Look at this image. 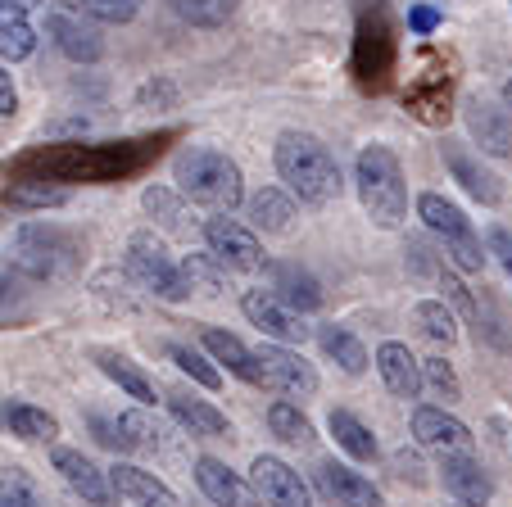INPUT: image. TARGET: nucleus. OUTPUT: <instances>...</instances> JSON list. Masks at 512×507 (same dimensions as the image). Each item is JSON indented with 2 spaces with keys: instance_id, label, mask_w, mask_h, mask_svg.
<instances>
[{
  "instance_id": "obj_1",
  "label": "nucleus",
  "mask_w": 512,
  "mask_h": 507,
  "mask_svg": "<svg viewBox=\"0 0 512 507\" xmlns=\"http://www.w3.org/2000/svg\"><path fill=\"white\" fill-rule=\"evenodd\" d=\"M277 173L309 209H322V204L340 200V191H345L331 150L309 132H286L277 141Z\"/></svg>"
},
{
  "instance_id": "obj_2",
  "label": "nucleus",
  "mask_w": 512,
  "mask_h": 507,
  "mask_svg": "<svg viewBox=\"0 0 512 507\" xmlns=\"http://www.w3.org/2000/svg\"><path fill=\"white\" fill-rule=\"evenodd\" d=\"M173 182L186 200L209 213H236L245 200L241 168H236L223 150H209V145H191L186 154H177Z\"/></svg>"
},
{
  "instance_id": "obj_3",
  "label": "nucleus",
  "mask_w": 512,
  "mask_h": 507,
  "mask_svg": "<svg viewBox=\"0 0 512 507\" xmlns=\"http://www.w3.org/2000/svg\"><path fill=\"white\" fill-rule=\"evenodd\" d=\"M358 200L368 209V218L377 227H399L408 218V191H404V173H399V159L386 145H368L358 154Z\"/></svg>"
},
{
  "instance_id": "obj_4",
  "label": "nucleus",
  "mask_w": 512,
  "mask_h": 507,
  "mask_svg": "<svg viewBox=\"0 0 512 507\" xmlns=\"http://www.w3.org/2000/svg\"><path fill=\"white\" fill-rule=\"evenodd\" d=\"M127 277L136 281V290H150L159 299H186L191 295V281L186 272L173 263V254L164 249V240H155L150 231H136L127 240Z\"/></svg>"
},
{
  "instance_id": "obj_5",
  "label": "nucleus",
  "mask_w": 512,
  "mask_h": 507,
  "mask_svg": "<svg viewBox=\"0 0 512 507\" xmlns=\"http://www.w3.org/2000/svg\"><path fill=\"white\" fill-rule=\"evenodd\" d=\"M10 259L19 272L37 281H55V277H68L73 263H78V245L73 236L55 227H19L14 231V245H10Z\"/></svg>"
},
{
  "instance_id": "obj_6",
  "label": "nucleus",
  "mask_w": 512,
  "mask_h": 507,
  "mask_svg": "<svg viewBox=\"0 0 512 507\" xmlns=\"http://www.w3.org/2000/svg\"><path fill=\"white\" fill-rule=\"evenodd\" d=\"M204 245H209V254L223 268H236V272H259L263 268V245L259 236H254L250 227H241L236 218H209L204 222Z\"/></svg>"
},
{
  "instance_id": "obj_7",
  "label": "nucleus",
  "mask_w": 512,
  "mask_h": 507,
  "mask_svg": "<svg viewBox=\"0 0 512 507\" xmlns=\"http://www.w3.org/2000/svg\"><path fill=\"white\" fill-rule=\"evenodd\" d=\"M241 308L268 340H277V345H304V340H309V326L300 322V313L290 304H281L272 290H250V295L241 299Z\"/></svg>"
},
{
  "instance_id": "obj_8",
  "label": "nucleus",
  "mask_w": 512,
  "mask_h": 507,
  "mask_svg": "<svg viewBox=\"0 0 512 507\" xmlns=\"http://www.w3.org/2000/svg\"><path fill=\"white\" fill-rule=\"evenodd\" d=\"M250 480L268 507H313V494L300 480V471H290L281 458H254Z\"/></svg>"
},
{
  "instance_id": "obj_9",
  "label": "nucleus",
  "mask_w": 512,
  "mask_h": 507,
  "mask_svg": "<svg viewBox=\"0 0 512 507\" xmlns=\"http://www.w3.org/2000/svg\"><path fill=\"white\" fill-rule=\"evenodd\" d=\"M259 363H263V376H268V390H281L290 399H309L318 390V372L300 354H290L286 345H263Z\"/></svg>"
},
{
  "instance_id": "obj_10",
  "label": "nucleus",
  "mask_w": 512,
  "mask_h": 507,
  "mask_svg": "<svg viewBox=\"0 0 512 507\" xmlns=\"http://www.w3.org/2000/svg\"><path fill=\"white\" fill-rule=\"evenodd\" d=\"M55 471L68 480V489L82 494L91 507H114L118 494H114V485H109V476L91 458H82L78 449H55Z\"/></svg>"
},
{
  "instance_id": "obj_11",
  "label": "nucleus",
  "mask_w": 512,
  "mask_h": 507,
  "mask_svg": "<svg viewBox=\"0 0 512 507\" xmlns=\"http://www.w3.org/2000/svg\"><path fill=\"white\" fill-rule=\"evenodd\" d=\"M195 485L204 489V498H209L213 507H254V494H259V489H250L232 467H223L218 458L195 462Z\"/></svg>"
},
{
  "instance_id": "obj_12",
  "label": "nucleus",
  "mask_w": 512,
  "mask_h": 507,
  "mask_svg": "<svg viewBox=\"0 0 512 507\" xmlns=\"http://www.w3.org/2000/svg\"><path fill=\"white\" fill-rule=\"evenodd\" d=\"M109 485H114L118 498H127L132 507H177V494L155 476V471H141L132 462H118L109 471Z\"/></svg>"
},
{
  "instance_id": "obj_13",
  "label": "nucleus",
  "mask_w": 512,
  "mask_h": 507,
  "mask_svg": "<svg viewBox=\"0 0 512 507\" xmlns=\"http://www.w3.org/2000/svg\"><path fill=\"white\" fill-rule=\"evenodd\" d=\"M413 440L426 449H449V453H467L472 449V431L458 417H449L445 408H417L413 412Z\"/></svg>"
},
{
  "instance_id": "obj_14",
  "label": "nucleus",
  "mask_w": 512,
  "mask_h": 507,
  "mask_svg": "<svg viewBox=\"0 0 512 507\" xmlns=\"http://www.w3.org/2000/svg\"><path fill=\"white\" fill-rule=\"evenodd\" d=\"M377 372H381V381H386V390L399 394V399H417V390H422V363H417L413 349L399 345V340H386V345L377 349Z\"/></svg>"
},
{
  "instance_id": "obj_15",
  "label": "nucleus",
  "mask_w": 512,
  "mask_h": 507,
  "mask_svg": "<svg viewBox=\"0 0 512 507\" xmlns=\"http://www.w3.org/2000/svg\"><path fill=\"white\" fill-rule=\"evenodd\" d=\"M204 349H209L218 363H227V372H236L245 385H259V390H268V376H263V363H259V349H245L236 335L227 331H204Z\"/></svg>"
},
{
  "instance_id": "obj_16",
  "label": "nucleus",
  "mask_w": 512,
  "mask_h": 507,
  "mask_svg": "<svg viewBox=\"0 0 512 507\" xmlns=\"http://www.w3.org/2000/svg\"><path fill=\"white\" fill-rule=\"evenodd\" d=\"M445 489L458 498L463 507H485L490 503V476L481 471V462H472L467 453H449L445 458Z\"/></svg>"
},
{
  "instance_id": "obj_17",
  "label": "nucleus",
  "mask_w": 512,
  "mask_h": 507,
  "mask_svg": "<svg viewBox=\"0 0 512 507\" xmlns=\"http://www.w3.org/2000/svg\"><path fill=\"white\" fill-rule=\"evenodd\" d=\"M467 127H472V136L481 141L485 154H494V159L512 154V123L490 100H472V105H467Z\"/></svg>"
},
{
  "instance_id": "obj_18",
  "label": "nucleus",
  "mask_w": 512,
  "mask_h": 507,
  "mask_svg": "<svg viewBox=\"0 0 512 507\" xmlns=\"http://www.w3.org/2000/svg\"><path fill=\"white\" fill-rule=\"evenodd\" d=\"M322 489H327L340 507H386V498H381V489L372 485V480H363L358 471L340 467V462L322 467Z\"/></svg>"
},
{
  "instance_id": "obj_19",
  "label": "nucleus",
  "mask_w": 512,
  "mask_h": 507,
  "mask_svg": "<svg viewBox=\"0 0 512 507\" xmlns=\"http://www.w3.org/2000/svg\"><path fill=\"white\" fill-rule=\"evenodd\" d=\"M50 32H55V41H59V50H64L68 59H87V64H96L100 59V37H96V28L91 23H82V10L78 14H64V10H55L50 14Z\"/></svg>"
},
{
  "instance_id": "obj_20",
  "label": "nucleus",
  "mask_w": 512,
  "mask_h": 507,
  "mask_svg": "<svg viewBox=\"0 0 512 507\" xmlns=\"http://www.w3.org/2000/svg\"><path fill=\"white\" fill-rule=\"evenodd\" d=\"M145 213L159 222L173 236H195V218H191V200L182 191H168V186H150L145 191Z\"/></svg>"
},
{
  "instance_id": "obj_21",
  "label": "nucleus",
  "mask_w": 512,
  "mask_h": 507,
  "mask_svg": "<svg viewBox=\"0 0 512 507\" xmlns=\"http://www.w3.org/2000/svg\"><path fill=\"white\" fill-rule=\"evenodd\" d=\"M272 295H277L281 304H290L295 313H313V308L322 304L318 281L304 268H295V263H277V268H272Z\"/></svg>"
},
{
  "instance_id": "obj_22",
  "label": "nucleus",
  "mask_w": 512,
  "mask_h": 507,
  "mask_svg": "<svg viewBox=\"0 0 512 507\" xmlns=\"http://www.w3.org/2000/svg\"><path fill=\"white\" fill-rule=\"evenodd\" d=\"M417 218H422L426 227L435 231V236L445 240V245H454V240L476 236L472 222L463 218V209H458V204H449L445 195H422V200H417Z\"/></svg>"
},
{
  "instance_id": "obj_23",
  "label": "nucleus",
  "mask_w": 512,
  "mask_h": 507,
  "mask_svg": "<svg viewBox=\"0 0 512 507\" xmlns=\"http://www.w3.org/2000/svg\"><path fill=\"white\" fill-rule=\"evenodd\" d=\"M173 417L182 421L191 435H204V440H223V435H232V421H227V412H218L213 403H200V399H182V394H173Z\"/></svg>"
},
{
  "instance_id": "obj_24",
  "label": "nucleus",
  "mask_w": 512,
  "mask_h": 507,
  "mask_svg": "<svg viewBox=\"0 0 512 507\" xmlns=\"http://www.w3.org/2000/svg\"><path fill=\"white\" fill-rule=\"evenodd\" d=\"M32 50H37V32L28 23V10L0 0V59H28Z\"/></svg>"
},
{
  "instance_id": "obj_25",
  "label": "nucleus",
  "mask_w": 512,
  "mask_h": 507,
  "mask_svg": "<svg viewBox=\"0 0 512 507\" xmlns=\"http://www.w3.org/2000/svg\"><path fill=\"white\" fill-rule=\"evenodd\" d=\"M0 421L10 426V435L32 440V444H50L59 435V421L50 417L46 408H32V403H10V408H0Z\"/></svg>"
},
{
  "instance_id": "obj_26",
  "label": "nucleus",
  "mask_w": 512,
  "mask_h": 507,
  "mask_svg": "<svg viewBox=\"0 0 512 507\" xmlns=\"http://www.w3.org/2000/svg\"><path fill=\"white\" fill-rule=\"evenodd\" d=\"M100 372L109 376V381L118 385V390L127 394V399H136V403H145V408H150V403H155V385H150V376L141 372V367L136 363H127L123 354H105V349H100Z\"/></svg>"
},
{
  "instance_id": "obj_27",
  "label": "nucleus",
  "mask_w": 512,
  "mask_h": 507,
  "mask_svg": "<svg viewBox=\"0 0 512 507\" xmlns=\"http://www.w3.org/2000/svg\"><path fill=\"white\" fill-rule=\"evenodd\" d=\"M331 435H336V444L349 453V458H358V462L377 458V440H372V431L354 417V412H345V408L331 412Z\"/></svg>"
},
{
  "instance_id": "obj_28",
  "label": "nucleus",
  "mask_w": 512,
  "mask_h": 507,
  "mask_svg": "<svg viewBox=\"0 0 512 507\" xmlns=\"http://www.w3.org/2000/svg\"><path fill=\"white\" fill-rule=\"evenodd\" d=\"M449 168H454V177L463 182V191L472 195V200H481V204H499L503 200L499 177H490L485 168H476V163L467 159L463 150H449Z\"/></svg>"
},
{
  "instance_id": "obj_29",
  "label": "nucleus",
  "mask_w": 512,
  "mask_h": 507,
  "mask_svg": "<svg viewBox=\"0 0 512 507\" xmlns=\"http://www.w3.org/2000/svg\"><path fill=\"white\" fill-rule=\"evenodd\" d=\"M250 218H254V227H263V231H290L295 227V200H286L281 191H259L250 200Z\"/></svg>"
},
{
  "instance_id": "obj_30",
  "label": "nucleus",
  "mask_w": 512,
  "mask_h": 507,
  "mask_svg": "<svg viewBox=\"0 0 512 507\" xmlns=\"http://www.w3.org/2000/svg\"><path fill=\"white\" fill-rule=\"evenodd\" d=\"M318 340H322V349H327V358H336V363H340V372L358 376L363 367H368V349L358 345L345 326H322Z\"/></svg>"
},
{
  "instance_id": "obj_31",
  "label": "nucleus",
  "mask_w": 512,
  "mask_h": 507,
  "mask_svg": "<svg viewBox=\"0 0 512 507\" xmlns=\"http://www.w3.org/2000/svg\"><path fill=\"white\" fill-rule=\"evenodd\" d=\"M268 426H272V435L277 440H286V444H309L313 440V421L300 412V403H272L268 408Z\"/></svg>"
},
{
  "instance_id": "obj_32",
  "label": "nucleus",
  "mask_w": 512,
  "mask_h": 507,
  "mask_svg": "<svg viewBox=\"0 0 512 507\" xmlns=\"http://www.w3.org/2000/svg\"><path fill=\"white\" fill-rule=\"evenodd\" d=\"M168 5L177 10V19L195 23V28H223L236 10V0H168Z\"/></svg>"
},
{
  "instance_id": "obj_33",
  "label": "nucleus",
  "mask_w": 512,
  "mask_h": 507,
  "mask_svg": "<svg viewBox=\"0 0 512 507\" xmlns=\"http://www.w3.org/2000/svg\"><path fill=\"white\" fill-rule=\"evenodd\" d=\"M68 200V191H59V186H41V182H14L10 191H5V204L19 213L28 209H59V204Z\"/></svg>"
},
{
  "instance_id": "obj_34",
  "label": "nucleus",
  "mask_w": 512,
  "mask_h": 507,
  "mask_svg": "<svg viewBox=\"0 0 512 507\" xmlns=\"http://www.w3.org/2000/svg\"><path fill=\"white\" fill-rule=\"evenodd\" d=\"M413 317H417V326H422L426 335H431L435 345H454L458 340V326H454V313H449L440 299H422V304L413 308Z\"/></svg>"
},
{
  "instance_id": "obj_35",
  "label": "nucleus",
  "mask_w": 512,
  "mask_h": 507,
  "mask_svg": "<svg viewBox=\"0 0 512 507\" xmlns=\"http://www.w3.org/2000/svg\"><path fill=\"white\" fill-rule=\"evenodd\" d=\"M186 281H191V290H200V295H218V290L227 286L223 277V263L213 259V254H191V259L182 263Z\"/></svg>"
},
{
  "instance_id": "obj_36",
  "label": "nucleus",
  "mask_w": 512,
  "mask_h": 507,
  "mask_svg": "<svg viewBox=\"0 0 512 507\" xmlns=\"http://www.w3.org/2000/svg\"><path fill=\"white\" fill-rule=\"evenodd\" d=\"M0 503L5 507H46V498H41V489L32 485L23 471H5V476H0Z\"/></svg>"
},
{
  "instance_id": "obj_37",
  "label": "nucleus",
  "mask_w": 512,
  "mask_h": 507,
  "mask_svg": "<svg viewBox=\"0 0 512 507\" xmlns=\"http://www.w3.org/2000/svg\"><path fill=\"white\" fill-rule=\"evenodd\" d=\"M168 354H173V363L182 367V372L191 376V381H200L204 390H218V385H223V376H218V367H209V363H204V354H195V349H186V345H173V349H168Z\"/></svg>"
},
{
  "instance_id": "obj_38",
  "label": "nucleus",
  "mask_w": 512,
  "mask_h": 507,
  "mask_svg": "<svg viewBox=\"0 0 512 507\" xmlns=\"http://www.w3.org/2000/svg\"><path fill=\"white\" fill-rule=\"evenodd\" d=\"M87 19H100V23H127L136 19V10H141V0H73Z\"/></svg>"
},
{
  "instance_id": "obj_39",
  "label": "nucleus",
  "mask_w": 512,
  "mask_h": 507,
  "mask_svg": "<svg viewBox=\"0 0 512 507\" xmlns=\"http://www.w3.org/2000/svg\"><path fill=\"white\" fill-rule=\"evenodd\" d=\"M422 381L431 385V390L440 394V399H445V403H454L458 394H463V390H458V376H454V367H449L445 358H426V363H422Z\"/></svg>"
},
{
  "instance_id": "obj_40",
  "label": "nucleus",
  "mask_w": 512,
  "mask_h": 507,
  "mask_svg": "<svg viewBox=\"0 0 512 507\" xmlns=\"http://www.w3.org/2000/svg\"><path fill=\"white\" fill-rule=\"evenodd\" d=\"M490 245L499 249L503 268H508V277H512V236H508V231H499V227H494V231H490Z\"/></svg>"
},
{
  "instance_id": "obj_41",
  "label": "nucleus",
  "mask_w": 512,
  "mask_h": 507,
  "mask_svg": "<svg viewBox=\"0 0 512 507\" xmlns=\"http://www.w3.org/2000/svg\"><path fill=\"white\" fill-rule=\"evenodd\" d=\"M19 109V96H14V82L10 73H0V114H14Z\"/></svg>"
},
{
  "instance_id": "obj_42",
  "label": "nucleus",
  "mask_w": 512,
  "mask_h": 507,
  "mask_svg": "<svg viewBox=\"0 0 512 507\" xmlns=\"http://www.w3.org/2000/svg\"><path fill=\"white\" fill-rule=\"evenodd\" d=\"M408 23H413L417 32H431L435 23H440V14H435V10H426V5H422V10H413V14H408Z\"/></svg>"
},
{
  "instance_id": "obj_43",
  "label": "nucleus",
  "mask_w": 512,
  "mask_h": 507,
  "mask_svg": "<svg viewBox=\"0 0 512 507\" xmlns=\"http://www.w3.org/2000/svg\"><path fill=\"white\" fill-rule=\"evenodd\" d=\"M445 290H449V299H454V304H458V308H467V313H472V299H467V295H463V286H458V281H454V277H445Z\"/></svg>"
},
{
  "instance_id": "obj_44",
  "label": "nucleus",
  "mask_w": 512,
  "mask_h": 507,
  "mask_svg": "<svg viewBox=\"0 0 512 507\" xmlns=\"http://www.w3.org/2000/svg\"><path fill=\"white\" fill-rule=\"evenodd\" d=\"M503 105H508V114H512V77L503 82Z\"/></svg>"
},
{
  "instance_id": "obj_45",
  "label": "nucleus",
  "mask_w": 512,
  "mask_h": 507,
  "mask_svg": "<svg viewBox=\"0 0 512 507\" xmlns=\"http://www.w3.org/2000/svg\"><path fill=\"white\" fill-rule=\"evenodd\" d=\"M14 5H19V10H32V5H41V0H14Z\"/></svg>"
},
{
  "instance_id": "obj_46",
  "label": "nucleus",
  "mask_w": 512,
  "mask_h": 507,
  "mask_svg": "<svg viewBox=\"0 0 512 507\" xmlns=\"http://www.w3.org/2000/svg\"><path fill=\"white\" fill-rule=\"evenodd\" d=\"M0 507H5V503H0Z\"/></svg>"
}]
</instances>
